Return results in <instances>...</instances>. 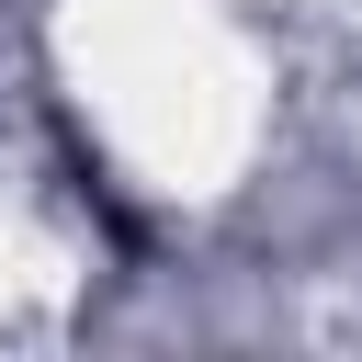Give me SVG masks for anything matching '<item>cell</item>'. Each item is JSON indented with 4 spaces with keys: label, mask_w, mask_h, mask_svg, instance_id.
Wrapping results in <instances>:
<instances>
[{
    "label": "cell",
    "mask_w": 362,
    "mask_h": 362,
    "mask_svg": "<svg viewBox=\"0 0 362 362\" xmlns=\"http://www.w3.org/2000/svg\"><path fill=\"white\" fill-rule=\"evenodd\" d=\"M68 68L102 136L158 192H204L249 158L260 102H249V57L215 0H90L68 23Z\"/></svg>",
    "instance_id": "1"
}]
</instances>
